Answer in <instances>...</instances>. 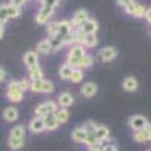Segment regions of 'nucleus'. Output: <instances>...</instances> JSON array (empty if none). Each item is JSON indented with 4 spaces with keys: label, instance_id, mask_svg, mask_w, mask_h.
Wrapping results in <instances>:
<instances>
[{
    "label": "nucleus",
    "instance_id": "obj_1",
    "mask_svg": "<svg viewBox=\"0 0 151 151\" xmlns=\"http://www.w3.org/2000/svg\"><path fill=\"white\" fill-rule=\"evenodd\" d=\"M85 55H88V53H86V48L83 45L73 44V45H70V50H68V55H67V60L65 62H67V64H70L73 68H77L79 60Z\"/></svg>",
    "mask_w": 151,
    "mask_h": 151
},
{
    "label": "nucleus",
    "instance_id": "obj_2",
    "mask_svg": "<svg viewBox=\"0 0 151 151\" xmlns=\"http://www.w3.org/2000/svg\"><path fill=\"white\" fill-rule=\"evenodd\" d=\"M58 109H59L58 107V103L56 101H52V100H48V101H44L41 104H38L33 113H35V116H38V118H44V116L48 115V113H56Z\"/></svg>",
    "mask_w": 151,
    "mask_h": 151
},
{
    "label": "nucleus",
    "instance_id": "obj_3",
    "mask_svg": "<svg viewBox=\"0 0 151 151\" xmlns=\"http://www.w3.org/2000/svg\"><path fill=\"white\" fill-rule=\"evenodd\" d=\"M148 125V119L144 115H133L129 118V127L134 132H141Z\"/></svg>",
    "mask_w": 151,
    "mask_h": 151
},
{
    "label": "nucleus",
    "instance_id": "obj_4",
    "mask_svg": "<svg viewBox=\"0 0 151 151\" xmlns=\"http://www.w3.org/2000/svg\"><path fill=\"white\" fill-rule=\"evenodd\" d=\"M86 20H89V14H88V11L86 9H79V11H76L74 12V15L71 18V27L73 30L74 29H80V26L86 21Z\"/></svg>",
    "mask_w": 151,
    "mask_h": 151
},
{
    "label": "nucleus",
    "instance_id": "obj_5",
    "mask_svg": "<svg viewBox=\"0 0 151 151\" xmlns=\"http://www.w3.org/2000/svg\"><path fill=\"white\" fill-rule=\"evenodd\" d=\"M125 9V14H129V15H133L136 18H141V17H145V6L144 5H139V3H132L129 5L127 8H124Z\"/></svg>",
    "mask_w": 151,
    "mask_h": 151
},
{
    "label": "nucleus",
    "instance_id": "obj_6",
    "mask_svg": "<svg viewBox=\"0 0 151 151\" xmlns=\"http://www.w3.org/2000/svg\"><path fill=\"white\" fill-rule=\"evenodd\" d=\"M98 56H100V59H101L103 62H110V60H113L118 56V52H116V48L113 45H109V47H104V48L100 50Z\"/></svg>",
    "mask_w": 151,
    "mask_h": 151
},
{
    "label": "nucleus",
    "instance_id": "obj_7",
    "mask_svg": "<svg viewBox=\"0 0 151 151\" xmlns=\"http://www.w3.org/2000/svg\"><path fill=\"white\" fill-rule=\"evenodd\" d=\"M94 136L97 137V141L103 145V142L110 139V132L106 125H97V129L94 130Z\"/></svg>",
    "mask_w": 151,
    "mask_h": 151
},
{
    "label": "nucleus",
    "instance_id": "obj_8",
    "mask_svg": "<svg viewBox=\"0 0 151 151\" xmlns=\"http://www.w3.org/2000/svg\"><path fill=\"white\" fill-rule=\"evenodd\" d=\"M80 30H82L85 35H95L97 30H98V23H97V20H94V18L86 20L82 26H80Z\"/></svg>",
    "mask_w": 151,
    "mask_h": 151
},
{
    "label": "nucleus",
    "instance_id": "obj_9",
    "mask_svg": "<svg viewBox=\"0 0 151 151\" xmlns=\"http://www.w3.org/2000/svg\"><path fill=\"white\" fill-rule=\"evenodd\" d=\"M53 15V9H48V8H41L40 11L36 12V17H35V21L38 23V24H45V23H48V20H50V17Z\"/></svg>",
    "mask_w": 151,
    "mask_h": 151
},
{
    "label": "nucleus",
    "instance_id": "obj_10",
    "mask_svg": "<svg viewBox=\"0 0 151 151\" xmlns=\"http://www.w3.org/2000/svg\"><path fill=\"white\" fill-rule=\"evenodd\" d=\"M56 103H58V106H60L62 109H67V107L73 106L74 97H73L71 92H62V94L58 95V101H56Z\"/></svg>",
    "mask_w": 151,
    "mask_h": 151
},
{
    "label": "nucleus",
    "instance_id": "obj_11",
    "mask_svg": "<svg viewBox=\"0 0 151 151\" xmlns=\"http://www.w3.org/2000/svg\"><path fill=\"white\" fill-rule=\"evenodd\" d=\"M29 130L32 133H42L45 130V124H44V118H32L29 121Z\"/></svg>",
    "mask_w": 151,
    "mask_h": 151
},
{
    "label": "nucleus",
    "instance_id": "obj_12",
    "mask_svg": "<svg viewBox=\"0 0 151 151\" xmlns=\"http://www.w3.org/2000/svg\"><path fill=\"white\" fill-rule=\"evenodd\" d=\"M97 91H98V88H97V85H95L94 82H86V83L82 85V88H80V94H82L83 97H86V98L94 97V95L97 94Z\"/></svg>",
    "mask_w": 151,
    "mask_h": 151
},
{
    "label": "nucleus",
    "instance_id": "obj_13",
    "mask_svg": "<svg viewBox=\"0 0 151 151\" xmlns=\"http://www.w3.org/2000/svg\"><path fill=\"white\" fill-rule=\"evenodd\" d=\"M137 88H139V83H137V79L133 77V76H129L125 77L122 82V89L127 91V92H134Z\"/></svg>",
    "mask_w": 151,
    "mask_h": 151
},
{
    "label": "nucleus",
    "instance_id": "obj_14",
    "mask_svg": "<svg viewBox=\"0 0 151 151\" xmlns=\"http://www.w3.org/2000/svg\"><path fill=\"white\" fill-rule=\"evenodd\" d=\"M18 109L15 107V106H8V107H5V110H3V118H5V121H8V122H14V121H17L18 119Z\"/></svg>",
    "mask_w": 151,
    "mask_h": 151
},
{
    "label": "nucleus",
    "instance_id": "obj_15",
    "mask_svg": "<svg viewBox=\"0 0 151 151\" xmlns=\"http://www.w3.org/2000/svg\"><path fill=\"white\" fill-rule=\"evenodd\" d=\"M23 60H24V65H26L27 68H30V67H35V65H40L38 64V52H26L24 53V56H23Z\"/></svg>",
    "mask_w": 151,
    "mask_h": 151
},
{
    "label": "nucleus",
    "instance_id": "obj_16",
    "mask_svg": "<svg viewBox=\"0 0 151 151\" xmlns=\"http://www.w3.org/2000/svg\"><path fill=\"white\" fill-rule=\"evenodd\" d=\"M24 97L21 89H6V100L11 103H20Z\"/></svg>",
    "mask_w": 151,
    "mask_h": 151
},
{
    "label": "nucleus",
    "instance_id": "obj_17",
    "mask_svg": "<svg viewBox=\"0 0 151 151\" xmlns=\"http://www.w3.org/2000/svg\"><path fill=\"white\" fill-rule=\"evenodd\" d=\"M88 132H85L82 127H77V129H74L73 133H71V139L74 142H77V144H85L86 142V137H88Z\"/></svg>",
    "mask_w": 151,
    "mask_h": 151
},
{
    "label": "nucleus",
    "instance_id": "obj_18",
    "mask_svg": "<svg viewBox=\"0 0 151 151\" xmlns=\"http://www.w3.org/2000/svg\"><path fill=\"white\" fill-rule=\"evenodd\" d=\"M36 52H38V53H41V55H48V53H52V52H53L52 44H50V40H48V38H45V40H41L40 42H38V45H36Z\"/></svg>",
    "mask_w": 151,
    "mask_h": 151
},
{
    "label": "nucleus",
    "instance_id": "obj_19",
    "mask_svg": "<svg viewBox=\"0 0 151 151\" xmlns=\"http://www.w3.org/2000/svg\"><path fill=\"white\" fill-rule=\"evenodd\" d=\"M44 124H45V130L48 132H53L59 127V122L56 121L55 113H48L47 116H44Z\"/></svg>",
    "mask_w": 151,
    "mask_h": 151
},
{
    "label": "nucleus",
    "instance_id": "obj_20",
    "mask_svg": "<svg viewBox=\"0 0 151 151\" xmlns=\"http://www.w3.org/2000/svg\"><path fill=\"white\" fill-rule=\"evenodd\" d=\"M58 33L62 35V36H67V35H71L73 33V27H71V23L68 20H62V21H58Z\"/></svg>",
    "mask_w": 151,
    "mask_h": 151
},
{
    "label": "nucleus",
    "instance_id": "obj_21",
    "mask_svg": "<svg viewBox=\"0 0 151 151\" xmlns=\"http://www.w3.org/2000/svg\"><path fill=\"white\" fill-rule=\"evenodd\" d=\"M9 137H17V139H26V127L24 125H15L9 132Z\"/></svg>",
    "mask_w": 151,
    "mask_h": 151
},
{
    "label": "nucleus",
    "instance_id": "obj_22",
    "mask_svg": "<svg viewBox=\"0 0 151 151\" xmlns=\"http://www.w3.org/2000/svg\"><path fill=\"white\" fill-rule=\"evenodd\" d=\"M73 71H74V68H73L70 64H67V62H65V64H62L60 68H59V77H60L62 80H70Z\"/></svg>",
    "mask_w": 151,
    "mask_h": 151
},
{
    "label": "nucleus",
    "instance_id": "obj_23",
    "mask_svg": "<svg viewBox=\"0 0 151 151\" xmlns=\"http://www.w3.org/2000/svg\"><path fill=\"white\" fill-rule=\"evenodd\" d=\"M27 73H29V79L30 80H41V79H44V73H42L40 65L27 68Z\"/></svg>",
    "mask_w": 151,
    "mask_h": 151
},
{
    "label": "nucleus",
    "instance_id": "obj_24",
    "mask_svg": "<svg viewBox=\"0 0 151 151\" xmlns=\"http://www.w3.org/2000/svg\"><path fill=\"white\" fill-rule=\"evenodd\" d=\"M50 44H52V48H53V52H58V50H60V47H64L65 45V41H64V36L62 35H55L50 38Z\"/></svg>",
    "mask_w": 151,
    "mask_h": 151
},
{
    "label": "nucleus",
    "instance_id": "obj_25",
    "mask_svg": "<svg viewBox=\"0 0 151 151\" xmlns=\"http://www.w3.org/2000/svg\"><path fill=\"white\" fill-rule=\"evenodd\" d=\"M55 116H56V121L59 124H65L70 119V112L67 109H58L56 113H55Z\"/></svg>",
    "mask_w": 151,
    "mask_h": 151
},
{
    "label": "nucleus",
    "instance_id": "obj_26",
    "mask_svg": "<svg viewBox=\"0 0 151 151\" xmlns=\"http://www.w3.org/2000/svg\"><path fill=\"white\" fill-rule=\"evenodd\" d=\"M8 147L12 151H18L24 147V139H17V137H8Z\"/></svg>",
    "mask_w": 151,
    "mask_h": 151
},
{
    "label": "nucleus",
    "instance_id": "obj_27",
    "mask_svg": "<svg viewBox=\"0 0 151 151\" xmlns=\"http://www.w3.org/2000/svg\"><path fill=\"white\" fill-rule=\"evenodd\" d=\"M85 33L80 29H74L73 30V44H77V45H83L85 44Z\"/></svg>",
    "mask_w": 151,
    "mask_h": 151
},
{
    "label": "nucleus",
    "instance_id": "obj_28",
    "mask_svg": "<svg viewBox=\"0 0 151 151\" xmlns=\"http://www.w3.org/2000/svg\"><path fill=\"white\" fill-rule=\"evenodd\" d=\"M92 64H94V58H92L91 55H85V56H83V58L79 60V65H77V68L85 70V68H89Z\"/></svg>",
    "mask_w": 151,
    "mask_h": 151
},
{
    "label": "nucleus",
    "instance_id": "obj_29",
    "mask_svg": "<svg viewBox=\"0 0 151 151\" xmlns=\"http://www.w3.org/2000/svg\"><path fill=\"white\" fill-rule=\"evenodd\" d=\"M97 44H98L97 35H86L85 36V44H83L85 48H94V47H97Z\"/></svg>",
    "mask_w": 151,
    "mask_h": 151
},
{
    "label": "nucleus",
    "instance_id": "obj_30",
    "mask_svg": "<svg viewBox=\"0 0 151 151\" xmlns=\"http://www.w3.org/2000/svg\"><path fill=\"white\" fill-rule=\"evenodd\" d=\"M70 80H71L73 83H80V82L83 80V70H80V68H74V71H73V74H71Z\"/></svg>",
    "mask_w": 151,
    "mask_h": 151
},
{
    "label": "nucleus",
    "instance_id": "obj_31",
    "mask_svg": "<svg viewBox=\"0 0 151 151\" xmlns=\"http://www.w3.org/2000/svg\"><path fill=\"white\" fill-rule=\"evenodd\" d=\"M42 85H44V79L30 80V91L32 92H42Z\"/></svg>",
    "mask_w": 151,
    "mask_h": 151
},
{
    "label": "nucleus",
    "instance_id": "obj_32",
    "mask_svg": "<svg viewBox=\"0 0 151 151\" xmlns=\"http://www.w3.org/2000/svg\"><path fill=\"white\" fill-rule=\"evenodd\" d=\"M58 29H59L58 21H50V23L47 24V33H48V36L52 38V36L58 35Z\"/></svg>",
    "mask_w": 151,
    "mask_h": 151
},
{
    "label": "nucleus",
    "instance_id": "obj_33",
    "mask_svg": "<svg viewBox=\"0 0 151 151\" xmlns=\"http://www.w3.org/2000/svg\"><path fill=\"white\" fill-rule=\"evenodd\" d=\"M95 145H101L98 141H97V137L94 136V133H89L86 137V142H85V147L86 148H91V147H95Z\"/></svg>",
    "mask_w": 151,
    "mask_h": 151
},
{
    "label": "nucleus",
    "instance_id": "obj_34",
    "mask_svg": "<svg viewBox=\"0 0 151 151\" xmlns=\"http://www.w3.org/2000/svg\"><path fill=\"white\" fill-rule=\"evenodd\" d=\"M8 20V5H0V24H5Z\"/></svg>",
    "mask_w": 151,
    "mask_h": 151
},
{
    "label": "nucleus",
    "instance_id": "obj_35",
    "mask_svg": "<svg viewBox=\"0 0 151 151\" xmlns=\"http://www.w3.org/2000/svg\"><path fill=\"white\" fill-rule=\"evenodd\" d=\"M20 15H21V9L8 5V17H9V18H18Z\"/></svg>",
    "mask_w": 151,
    "mask_h": 151
},
{
    "label": "nucleus",
    "instance_id": "obj_36",
    "mask_svg": "<svg viewBox=\"0 0 151 151\" xmlns=\"http://www.w3.org/2000/svg\"><path fill=\"white\" fill-rule=\"evenodd\" d=\"M97 125H98V124H95L94 121H86V122L82 125V129H83L85 132H88V133H94V130L97 129Z\"/></svg>",
    "mask_w": 151,
    "mask_h": 151
},
{
    "label": "nucleus",
    "instance_id": "obj_37",
    "mask_svg": "<svg viewBox=\"0 0 151 151\" xmlns=\"http://www.w3.org/2000/svg\"><path fill=\"white\" fill-rule=\"evenodd\" d=\"M55 91V85L48 80H44V85H42V94H52Z\"/></svg>",
    "mask_w": 151,
    "mask_h": 151
},
{
    "label": "nucleus",
    "instance_id": "obj_38",
    "mask_svg": "<svg viewBox=\"0 0 151 151\" xmlns=\"http://www.w3.org/2000/svg\"><path fill=\"white\" fill-rule=\"evenodd\" d=\"M133 139H134V142H137V144H144V142H147L142 130H141V132H134V133H133Z\"/></svg>",
    "mask_w": 151,
    "mask_h": 151
},
{
    "label": "nucleus",
    "instance_id": "obj_39",
    "mask_svg": "<svg viewBox=\"0 0 151 151\" xmlns=\"http://www.w3.org/2000/svg\"><path fill=\"white\" fill-rule=\"evenodd\" d=\"M58 3H59V0H42V6L48 8V9H53V11L58 6Z\"/></svg>",
    "mask_w": 151,
    "mask_h": 151
},
{
    "label": "nucleus",
    "instance_id": "obj_40",
    "mask_svg": "<svg viewBox=\"0 0 151 151\" xmlns=\"http://www.w3.org/2000/svg\"><path fill=\"white\" fill-rule=\"evenodd\" d=\"M18 82H20V88H21L23 92L27 91V89H30V80H29V79H21V80H18Z\"/></svg>",
    "mask_w": 151,
    "mask_h": 151
},
{
    "label": "nucleus",
    "instance_id": "obj_41",
    "mask_svg": "<svg viewBox=\"0 0 151 151\" xmlns=\"http://www.w3.org/2000/svg\"><path fill=\"white\" fill-rule=\"evenodd\" d=\"M142 132H144V136H145V141L150 142V141H151V122H148V125H147Z\"/></svg>",
    "mask_w": 151,
    "mask_h": 151
},
{
    "label": "nucleus",
    "instance_id": "obj_42",
    "mask_svg": "<svg viewBox=\"0 0 151 151\" xmlns=\"http://www.w3.org/2000/svg\"><path fill=\"white\" fill-rule=\"evenodd\" d=\"M26 3V0H9V3L8 5H11V6H14V8H18V9H21V6Z\"/></svg>",
    "mask_w": 151,
    "mask_h": 151
},
{
    "label": "nucleus",
    "instance_id": "obj_43",
    "mask_svg": "<svg viewBox=\"0 0 151 151\" xmlns=\"http://www.w3.org/2000/svg\"><path fill=\"white\" fill-rule=\"evenodd\" d=\"M103 151H118V147L115 142H110V144L103 145Z\"/></svg>",
    "mask_w": 151,
    "mask_h": 151
},
{
    "label": "nucleus",
    "instance_id": "obj_44",
    "mask_svg": "<svg viewBox=\"0 0 151 151\" xmlns=\"http://www.w3.org/2000/svg\"><path fill=\"white\" fill-rule=\"evenodd\" d=\"M116 3H118L121 8H127L129 5L134 3V0H116Z\"/></svg>",
    "mask_w": 151,
    "mask_h": 151
},
{
    "label": "nucleus",
    "instance_id": "obj_45",
    "mask_svg": "<svg viewBox=\"0 0 151 151\" xmlns=\"http://www.w3.org/2000/svg\"><path fill=\"white\" fill-rule=\"evenodd\" d=\"M5 79H6V71H5V68L0 67V83H2Z\"/></svg>",
    "mask_w": 151,
    "mask_h": 151
},
{
    "label": "nucleus",
    "instance_id": "obj_46",
    "mask_svg": "<svg viewBox=\"0 0 151 151\" xmlns=\"http://www.w3.org/2000/svg\"><path fill=\"white\" fill-rule=\"evenodd\" d=\"M145 20L151 24V8H148V9L145 11Z\"/></svg>",
    "mask_w": 151,
    "mask_h": 151
},
{
    "label": "nucleus",
    "instance_id": "obj_47",
    "mask_svg": "<svg viewBox=\"0 0 151 151\" xmlns=\"http://www.w3.org/2000/svg\"><path fill=\"white\" fill-rule=\"evenodd\" d=\"M88 151H103V145H95V147H91V148H88Z\"/></svg>",
    "mask_w": 151,
    "mask_h": 151
},
{
    "label": "nucleus",
    "instance_id": "obj_48",
    "mask_svg": "<svg viewBox=\"0 0 151 151\" xmlns=\"http://www.w3.org/2000/svg\"><path fill=\"white\" fill-rule=\"evenodd\" d=\"M3 35H5V24H0V40L3 38Z\"/></svg>",
    "mask_w": 151,
    "mask_h": 151
},
{
    "label": "nucleus",
    "instance_id": "obj_49",
    "mask_svg": "<svg viewBox=\"0 0 151 151\" xmlns=\"http://www.w3.org/2000/svg\"><path fill=\"white\" fill-rule=\"evenodd\" d=\"M147 151H151V148H150V150H147Z\"/></svg>",
    "mask_w": 151,
    "mask_h": 151
},
{
    "label": "nucleus",
    "instance_id": "obj_50",
    "mask_svg": "<svg viewBox=\"0 0 151 151\" xmlns=\"http://www.w3.org/2000/svg\"><path fill=\"white\" fill-rule=\"evenodd\" d=\"M40 2H42V0H40Z\"/></svg>",
    "mask_w": 151,
    "mask_h": 151
},
{
    "label": "nucleus",
    "instance_id": "obj_51",
    "mask_svg": "<svg viewBox=\"0 0 151 151\" xmlns=\"http://www.w3.org/2000/svg\"><path fill=\"white\" fill-rule=\"evenodd\" d=\"M26 2H27V0H26Z\"/></svg>",
    "mask_w": 151,
    "mask_h": 151
}]
</instances>
